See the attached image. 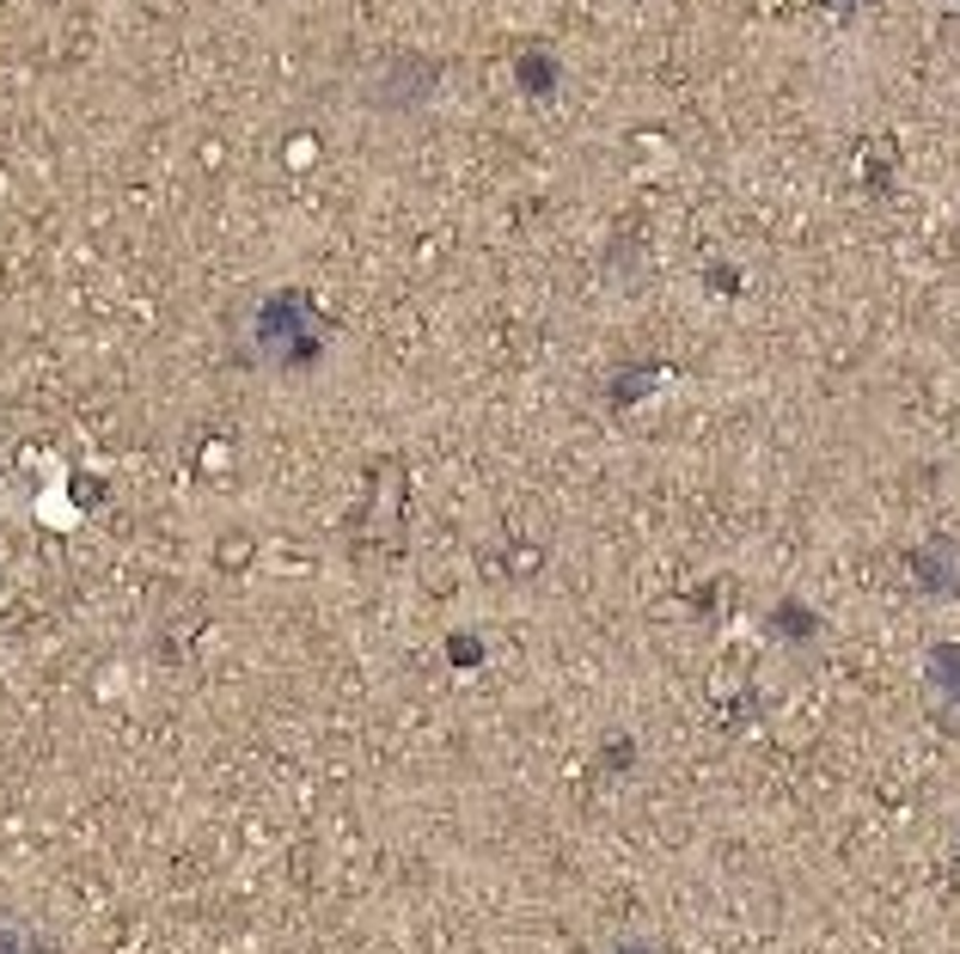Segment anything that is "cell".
<instances>
[{
  "label": "cell",
  "mask_w": 960,
  "mask_h": 954,
  "mask_svg": "<svg viewBox=\"0 0 960 954\" xmlns=\"http://www.w3.org/2000/svg\"><path fill=\"white\" fill-rule=\"evenodd\" d=\"M936 679H943L948 704H960V648H943V655H936Z\"/></svg>",
  "instance_id": "cell-1"
}]
</instances>
